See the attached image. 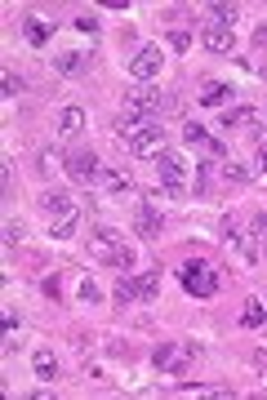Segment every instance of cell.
<instances>
[{"instance_id":"18","label":"cell","mask_w":267,"mask_h":400,"mask_svg":"<svg viewBox=\"0 0 267 400\" xmlns=\"http://www.w3.org/2000/svg\"><path fill=\"white\" fill-rule=\"evenodd\" d=\"M31 370H36V378L54 382V378H58V360H54V352H36V356H31Z\"/></svg>"},{"instance_id":"4","label":"cell","mask_w":267,"mask_h":400,"mask_svg":"<svg viewBox=\"0 0 267 400\" xmlns=\"http://www.w3.org/2000/svg\"><path fill=\"white\" fill-rule=\"evenodd\" d=\"M178 280H182V289L187 294H196V298H214L219 294V272H214L209 262H182V272H178Z\"/></svg>"},{"instance_id":"13","label":"cell","mask_w":267,"mask_h":400,"mask_svg":"<svg viewBox=\"0 0 267 400\" xmlns=\"http://www.w3.org/2000/svg\"><path fill=\"white\" fill-rule=\"evenodd\" d=\"M49 31H54V27H49L45 18H36V13H27V18H23V36H27V45H31V49L49 45Z\"/></svg>"},{"instance_id":"34","label":"cell","mask_w":267,"mask_h":400,"mask_svg":"<svg viewBox=\"0 0 267 400\" xmlns=\"http://www.w3.org/2000/svg\"><path fill=\"white\" fill-rule=\"evenodd\" d=\"M263 254H267V245H263Z\"/></svg>"},{"instance_id":"3","label":"cell","mask_w":267,"mask_h":400,"mask_svg":"<svg viewBox=\"0 0 267 400\" xmlns=\"http://www.w3.org/2000/svg\"><path fill=\"white\" fill-rule=\"evenodd\" d=\"M165 111H174V98L170 94H160V89H134L125 98V116H152V121H160Z\"/></svg>"},{"instance_id":"23","label":"cell","mask_w":267,"mask_h":400,"mask_svg":"<svg viewBox=\"0 0 267 400\" xmlns=\"http://www.w3.org/2000/svg\"><path fill=\"white\" fill-rule=\"evenodd\" d=\"M209 18L219 23V27H231V23L241 18V9H236V5H209Z\"/></svg>"},{"instance_id":"10","label":"cell","mask_w":267,"mask_h":400,"mask_svg":"<svg viewBox=\"0 0 267 400\" xmlns=\"http://www.w3.org/2000/svg\"><path fill=\"white\" fill-rule=\"evenodd\" d=\"M40 209L49 213V218H67V213H76V200H72V191H40Z\"/></svg>"},{"instance_id":"22","label":"cell","mask_w":267,"mask_h":400,"mask_svg":"<svg viewBox=\"0 0 267 400\" xmlns=\"http://www.w3.org/2000/svg\"><path fill=\"white\" fill-rule=\"evenodd\" d=\"M80 227V213H67V218H54V240H72Z\"/></svg>"},{"instance_id":"25","label":"cell","mask_w":267,"mask_h":400,"mask_svg":"<svg viewBox=\"0 0 267 400\" xmlns=\"http://www.w3.org/2000/svg\"><path fill=\"white\" fill-rule=\"evenodd\" d=\"M80 303H89V307H98V303H103V289H98L94 280H80Z\"/></svg>"},{"instance_id":"12","label":"cell","mask_w":267,"mask_h":400,"mask_svg":"<svg viewBox=\"0 0 267 400\" xmlns=\"http://www.w3.org/2000/svg\"><path fill=\"white\" fill-rule=\"evenodd\" d=\"M54 72L58 76H85L89 72V58L80 54V49H62V54L54 58Z\"/></svg>"},{"instance_id":"28","label":"cell","mask_w":267,"mask_h":400,"mask_svg":"<svg viewBox=\"0 0 267 400\" xmlns=\"http://www.w3.org/2000/svg\"><path fill=\"white\" fill-rule=\"evenodd\" d=\"M54 165H62V156H58V152H49V147H45V152H40V160H36V170H40V174H49Z\"/></svg>"},{"instance_id":"9","label":"cell","mask_w":267,"mask_h":400,"mask_svg":"<svg viewBox=\"0 0 267 400\" xmlns=\"http://www.w3.org/2000/svg\"><path fill=\"white\" fill-rule=\"evenodd\" d=\"M160 227H165V223H160V213L152 209V200H143L138 213H134V231H138L143 240H156V236H160Z\"/></svg>"},{"instance_id":"19","label":"cell","mask_w":267,"mask_h":400,"mask_svg":"<svg viewBox=\"0 0 267 400\" xmlns=\"http://www.w3.org/2000/svg\"><path fill=\"white\" fill-rule=\"evenodd\" d=\"M138 280H129V276H121V280H116V303H121V307H129V303H138Z\"/></svg>"},{"instance_id":"17","label":"cell","mask_w":267,"mask_h":400,"mask_svg":"<svg viewBox=\"0 0 267 400\" xmlns=\"http://www.w3.org/2000/svg\"><path fill=\"white\" fill-rule=\"evenodd\" d=\"M103 187H107L111 196H129V191H134V178L121 174V170H103Z\"/></svg>"},{"instance_id":"30","label":"cell","mask_w":267,"mask_h":400,"mask_svg":"<svg viewBox=\"0 0 267 400\" xmlns=\"http://www.w3.org/2000/svg\"><path fill=\"white\" fill-rule=\"evenodd\" d=\"M72 27H76V31H85V36H94V31H98V23L89 18V13H80V18H72Z\"/></svg>"},{"instance_id":"6","label":"cell","mask_w":267,"mask_h":400,"mask_svg":"<svg viewBox=\"0 0 267 400\" xmlns=\"http://www.w3.org/2000/svg\"><path fill=\"white\" fill-rule=\"evenodd\" d=\"M67 178L76 187H94V182H103V165H98L94 152H72L67 156Z\"/></svg>"},{"instance_id":"26","label":"cell","mask_w":267,"mask_h":400,"mask_svg":"<svg viewBox=\"0 0 267 400\" xmlns=\"http://www.w3.org/2000/svg\"><path fill=\"white\" fill-rule=\"evenodd\" d=\"M23 236H27V223H23V218H9V223H5V240H9V245H18Z\"/></svg>"},{"instance_id":"31","label":"cell","mask_w":267,"mask_h":400,"mask_svg":"<svg viewBox=\"0 0 267 400\" xmlns=\"http://www.w3.org/2000/svg\"><path fill=\"white\" fill-rule=\"evenodd\" d=\"M170 45L178 49V54H187V49H192V36H187V31H174V36H170Z\"/></svg>"},{"instance_id":"33","label":"cell","mask_w":267,"mask_h":400,"mask_svg":"<svg viewBox=\"0 0 267 400\" xmlns=\"http://www.w3.org/2000/svg\"><path fill=\"white\" fill-rule=\"evenodd\" d=\"M258 165H263V170H267V143L258 147Z\"/></svg>"},{"instance_id":"15","label":"cell","mask_w":267,"mask_h":400,"mask_svg":"<svg viewBox=\"0 0 267 400\" xmlns=\"http://www.w3.org/2000/svg\"><path fill=\"white\" fill-rule=\"evenodd\" d=\"M80 129H85V111H80V107H62V116H58V133H62V138H76Z\"/></svg>"},{"instance_id":"5","label":"cell","mask_w":267,"mask_h":400,"mask_svg":"<svg viewBox=\"0 0 267 400\" xmlns=\"http://www.w3.org/2000/svg\"><path fill=\"white\" fill-rule=\"evenodd\" d=\"M192 356H196V343H160L152 360H156V370L182 378V374H187V365H192Z\"/></svg>"},{"instance_id":"29","label":"cell","mask_w":267,"mask_h":400,"mask_svg":"<svg viewBox=\"0 0 267 400\" xmlns=\"http://www.w3.org/2000/svg\"><path fill=\"white\" fill-rule=\"evenodd\" d=\"M249 227H254V240L267 245V213H254V223H249Z\"/></svg>"},{"instance_id":"20","label":"cell","mask_w":267,"mask_h":400,"mask_svg":"<svg viewBox=\"0 0 267 400\" xmlns=\"http://www.w3.org/2000/svg\"><path fill=\"white\" fill-rule=\"evenodd\" d=\"M138 294H143V303H152V298L160 294V267H156V272H143V276H138Z\"/></svg>"},{"instance_id":"27","label":"cell","mask_w":267,"mask_h":400,"mask_svg":"<svg viewBox=\"0 0 267 400\" xmlns=\"http://www.w3.org/2000/svg\"><path fill=\"white\" fill-rule=\"evenodd\" d=\"M0 89H5V98H18V94H23V76L5 72V80H0Z\"/></svg>"},{"instance_id":"14","label":"cell","mask_w":267,"mask_h":400,"mask_svg":"<svg viewBox=\"0 0 267 400\" xmlns=\"http://www.w3.org/2000/svg\"><path fill=\"white\" fill-rule=\"evenodd\" d=\"M227 94H231V85H223V80H205L196 98H200V107H223Z\"/></svg>"},{"instance_id":"24","label":"cell","mask_w":267,"mask_h":400,"mask_svg":"<svg viewBox=\"0 0 267 400\" xmlns=\"http://www.w3.org/2000/svg\"><path fill=\"white\" fill-rule=\"evenodd\" d=\"M223 178H227V182H249L254 174H249L245 165H236V160H223Z\"/></svg>"},{"instance_id":"16","label":"cell","mask_w":267,"mask_h":400,"mask_svg":"<svg viewBox=\"0 0 267 400\" xmlns=\"http://www.w3.org/2000/svg\"><path fill=\"white\" fill-rule=\"evenodd\" d=\"M245 125H258V111H249V107H227L223 111V129H245Z\"/></svg>"},{"instance_id":"7","label":"cell","mask_w":267,"mask_h":400,"mask_svg":"<svg viewBox=\"0 0 267 400\" xmlns=\"http://www.w3.org/2000/svg\"><path fill=\"white\" fill-rule=\"evenodd\" d=\"M129 76L143 80V85H147V80H156L160 76V49L156 45H143L138 54H134V62H129Z\"/></svg>"},{"instance_id":"21","label":"cell","mask_w":267,"mask_h":400,"mask_svg":"<svg viewBox=\"0 0 267 400\" xmlns=\"http://www.w3.org/2000/svg\"><path fill=\"white\" fill-rule=\"evenodd\" d=\"M241 321H245L249 329H258V325L267 321V307H263V298H249V303H245V316H241Z\"/></svg>"},{"instance_id":"2","label":"cell","mask_w":267,"mask_h":400,"mask_svg":"<svg viewBox=\"0 0 267 400\" xmlns=\"http://www.w3.org/2000/svg\"><path fill=\"white\" fill-rule=\"evenodd\" d=\"M156 174H160V191H165V200H182L187 196V187H182V178H187V160H182L178 152H165L156 156Z\"/></svg>"},{"instance_id":"32","label":"cell","mask_w":267,"mask_h":400,"mask_svg":"<svg viewBox=\"0 0 267 400\" xmlns=\"http://www.w3.org/2000/svg\"><path fill=\"white\" fill-rule=\"evenodd\" d=\"M254 45H258V49L267 45V27H258V31H254Z\"/></svg>"},{"instance_id":"1","label":"cell","mask_w":267,"mask_h":400,"mask_svg":"<svg viewBox=\"0 0 267 400\" xmlns=\"http://www.w3.org/2000/svg\"><path fill=\"white\" fill-rule=\"evenodd\" d=\"M89 254H94L98 262L121 267V272H129V267H134V245H125V236H121V231H111V227H103V231L94 236Z\"/></svg>"},{"instance_id":"8","label":"cell","mask_w":267,"mask_h":400,"mask_svg":"<svg viewBox=\"0 0 267 400\" xmlns=\"http://www.w3.org/2000/svg\"><path fill=\"white\" fill-rule=\"evenodd\" d=\"M200 45H205L209 54H231V45H236V36H231V27L205 23V31H200Z\"/></svg>"},{"instance_id":"11","label":"cell","mask_w":267,"mask_h":400,"mask_svg":"<svg viewBox=\"0 0 267 400\" xmlns=\"http://www.w3.org/2000/svg\"><path fill=\"white\" fill-rule=\"evenodd\" d=\"M182 138H187L192 147H205V152H209L214 160H223V156H227V152H223V143H219V138H209V133L200 129L196 121H187V125H182Z\"/></svg>"}]
</instances>
